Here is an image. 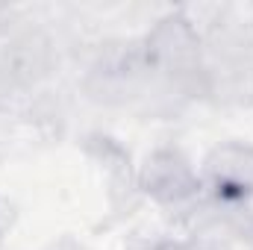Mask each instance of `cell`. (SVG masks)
Wrapping results in <instances>:
<instances>
[{
  "instance_id": "1",
  "label": "cell",
  "mask_w": 253,
  "mask_h": 250,
  "mask_svg": "<svg viewBox=\"0 0 253 250\" xmlns=\"http://www.w3.org/2000/svg\"><path fill=\"white\" fill-rule=\"evenodd\" d=\"M209 183L233 197L253 194V147L251 144H227L218 147L206 159Z\"/></svg>"
},
{
  "instance_id": "2",
  "label": "cell",
  "mask_w": 253,
  "mask_h": 250,
  "mask_svg": "<svg viewBox=\"0 0 253 250\" xmlns=\"http://www.w3.org/2000/svg\"><path fill=\"white\" fill-rule=\"evenodd\" d=\"M153 56L168 68H186V65L197 56V39L191 33L189 21L183 18H168L162 21V27L153 33L150 42Z\"/></svg>"
},
{
  "instance_id": "3",
  "label": "cell",
  "mask_w": 253,
  "mask_h": 250,
  "mask_svg": "<svg viewBox=\"0 0 253 250\" xmlns=\"http://www.w3.org/2000/svg\"><path fill=\"white\" fill-rule=\"evenodd\" d=\"M147 191L162 200H180L191 191V168L177 153H162L159 159L147 162Z\"/></svg>"
},
{
  "instance_id": "4",
  "label": "cell",
  "mask_w": 253,
  "mask_h": 250,
  "mask_svg": "<svg viewBox=\"0 0 253 250\" xmlns=\"http://www.w3.org/2000/svg\"><path fill=\"white\" fill-rule=\"evenodd\" d=\"M159 250H203V248H197V245H183V242H177V245H162Z\"/></svg>"
}]
</instances>
